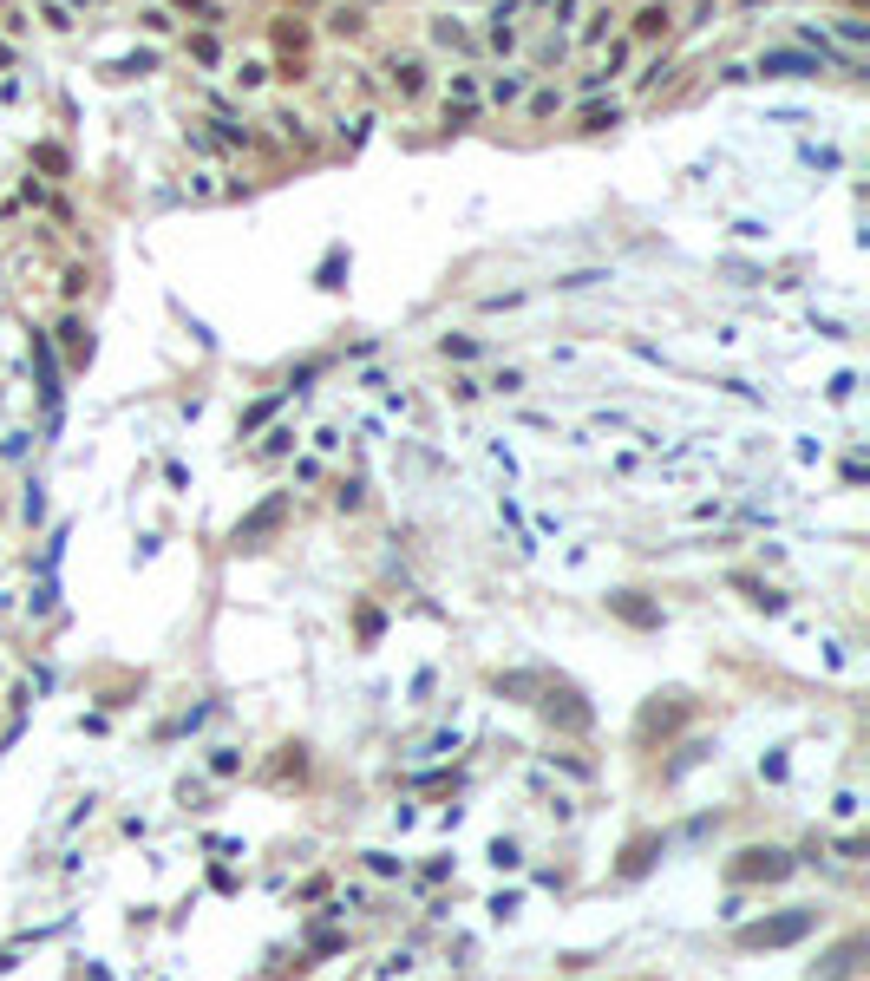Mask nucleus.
Returning <instances> with one entry per match:
<instances>
[{"label":"nucleus","mask_w":870,"mask_h":981,"mask_svg":"<svg viewBox=\"0 0 870 981\" xmlns=\"http://www.w3.org/2000/svg\"><path fill=\"white\" fill-rule=\"evenodd\" d=\"M811 929V916H785V922H760V929H746L740 942L746 948H772V942H792V936H805Z\"/></svg>","instance_id":"f257e3e1"}]
</instances>
